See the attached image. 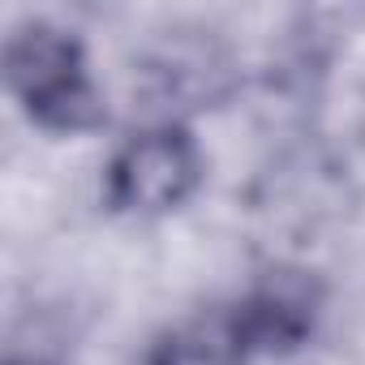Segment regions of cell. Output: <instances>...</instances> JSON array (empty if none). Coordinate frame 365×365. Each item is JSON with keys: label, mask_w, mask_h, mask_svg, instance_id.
Listing matches in <instances>:
<instances>
[{"label": "cell", "mask_w": 365, "mask_h": 365, "mask_svg": "<svg viewBox=\"0 0 365 365\" xmlns=\"http://www.w3.org/2000/svg\"><path fill=\"white\" fill-rule=\"evenodd\" d=\"M5 86L48 133H91L108 120L86 48L52 22H26L5 39Z\"/></svg>", "instance_id": "1"}, {"label": "cell", "mask_w": 365, "mask_h": 365, "mask_svg": "<svg viewBox=\"0 0 365 365\" xmlns=\"http://www.w3.org/2000/svg\"><path fill=\"white\" fill-rule=\"evenodd\" d=\"M202 185V150L185 125H150L108 163V207L120 215H168Z\"/></svg>", "instance_id": "2"}, {"label": "cell", "mask_w": 365, "mask_h": 365, "mask_svg": "<svg viewBox=\"0 0 365 365\" xmlns=\"http://www.w3.org/2000/svg\"><path fill=\"white\" fill-rule=\"evenodd\" d=\"M250 361L254 348L241 327L237 301L185 318L180 327L163 331L146 352V365H250Z\"/></svg>", "instance_id": "3"}]
</instances>
